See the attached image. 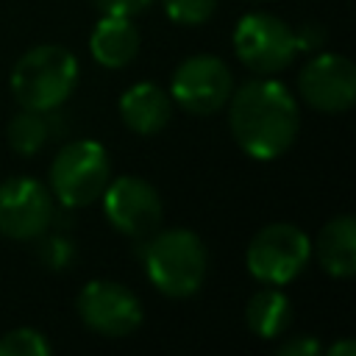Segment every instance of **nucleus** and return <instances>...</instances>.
Instances as JSON below:
<instances>
[{
	"label": "nucleus",
	"mask_w": 356,
	"mask_h": 356,
	"mask_svg": "<svg viewBox=\"0 0 356 356\" xmlns=\"http://www.w3.org/2000/svg\"><path fill=\"white\" fill-rule=\"evenodd\" d=\"M228 125L236 145L256 161L286 153L298 136L300 114L292 92L273 78H256L231 92Z\"/></svg>",
	"instance_id": "nucleus-1"
},
{
	"label": "nucleus",
	"mask_w": 356,
	"mask_h": 356,
	"mask_svg": "<svg viewBox=\"0 0 356 356\" xmlns=\"http://www.w3.org/2000/svg\"><path fill=\"white\" fill-rule=\"evenodd\" d=\"M142 261L150 284L167 298L195 295L209 270L206 245L186 228H170L161 234L153 231L150 242H145Z\"/></svg>",
	"instance_id": "nucleus-2"
},
{
	"label": "nucleus",
	"mask_w": 356,
	"mask_h": 356,
	"mask_svg": "<svg viewBox=\"0 0 356 356\" xmlns=\"http://www.w3.org/2000/svg\"><path fill=\"white\" fill-rule=\"evenodd\" d=\"M78 83V61L61 44H36L11 70V92L22 108L53 111Z\"/></svg>",
	"instance_id": "nucleus-3"
},
{
	"label": "nucleus",
	"mask_w": 356,
	"mask_h": 356,
	"mask_svg": "<svg viewBox=\"0 0 356 356\" xmlns=\"http://www.w3.org/2000/svg\"><path fill=\"white\" fill-rule=\"evenodd\" d=\"M108 153L95 139H78L58 150L50 164V189L67 209H81L97 200L111 181Z\"/></svg>",
	"instance_id": "nucleus-4"
},
{
	"label": "nucleus",
	"mask_w": 356,
	"mask_h": 356,
	"mask_svg": "<svg viewBox=\"0 0 356 356\" xmlns=\"http://www.w3.org/2000/svg\"><path fill=\"white\" fill-rule=\"evenodd\" d=\"M309 256H312V242L298 225L270 222L250 239L245 264L256 281L267 286H281L303 273Z\"/></svg>",
	"instance_id": "nucleus-5"
},
{
	"label": "nucleus",
	"mask_w": 356,
	"mask_h": 356,
	"mask_svg": "<svg viewBox=\"0 0 356 356\" xmlns=\"http://www.w3.org/2000/svg\"><path fill=\"white\" fill-rule=\"evenodd\" d=\"M234 50L236 58L259 75L281 72L284 67H289V61L298 53L292 28L264 11H250L236 22Z\"/></svg>",
	"instance_id": "nucleus-6"
},
{
	"label": "nucleus",
	"mask_w": 356,
	"mask_h": 356,
	"mask_svg": "<svg viewBox=\"0 0 356 356\" xmlns=\"http://www.w3.org/2000/svg\"><path fill=\"white\" fill-rule=\"evenodd\" d=\"M75 306L83 325L100 337H128L142 325L139 298L117 281H89L78 292Z\"/></svg>",
	"instance_id": "nucleus-7"
},
{
	"label": "nucleus",
	"mask_w": 356,
	"mask_h": 356,
	"mask_svg": "<svg viewBox=\"0 0 356 356\" xmlns=\"http://www.w3.org/2000/svg\"><path fill=\"white\" fill-rule=\"evenodd\" d=\"M172 100L189 114H214L220 111L231 92L234 78L222 58L217 56H189L172 72Z\"/></svg>",
	"instance_id": "nucleus-8"
},
{
	"label": "nucleus",
	"mask_w": 356,
	"mask_h": 356,
	"mask_svg": "<svg viewBox=\"0 0 356 356\" xmlns=\"http://www.w3.org/2000/svg\"><path fill=\"white\" fill-rule=\"evenodd\" d=\"M100 197L108 222L131 239L150 236L161 222V197L145 178L122 175L117 181H108Z\"/></svg>",
	"instance_id": "nucleus-9"
},
{
	"label": "nucleus",
	"mask_w": 356,
	"mask_h": 356,
	"mask_svg": "<svg viewBox=\"0 0 356 356\" xmlns=\"http://www.w3.org/2000/svg\"><path fill=\"white\" fill-rule=\"evenodd\" d=\"M53 220V197L42 181L14 175L0 184V234L8 239H36Z\"/></svg>",
	"instance_id": "nucleus-10"
},
{
	"label": "nucleus",
	"mask_w": 356,
	"mask_h": 356,
	"mask_svg": "<svg viewBox=\"0 0 356 356\" xmlns=\"http://www.w3.org/2000/svg\"><path fill=\"white\" fill-rule=\"evenodd\" d=\"M298 89L312 108L342 114L356 100V67L339 53H320L300 70Z\"/></svg>",
	"instance_id": "nucleus-11"
},
{
	"label": "nucleus",
	"mask_w": 356,
	"mask_h": 356,
	"mask_svg": "<svg viewBox=\"0 0 356 356\" xmlns=\"http://www.w3.org/2000/svg\"><path fill=\"white\" fill-rule=\"evenodd\" d=\"M120 117H122V122L134 134L153 136V134H159L170 122V117H172V97L161 86H156L150 81L134 83L120 97Z\"/></svg>",
	"instance_id": "nucleus-12"
},
{
	"label": "nucleus",
	"mask_w": 356,
	"mask_h": 356,
	"mask_svg": "<svg viewBox=\"0 0 356 356\" xmlns=\"http://www.w3.org/2000/svg\"><path fill=\"white\" fill-rule=\"evenodd\" d=\"M320 267L334 278H350L356 273V220L339 214L328 220L314 242Z\"/></svg>",
	"instance_id": "nucleus-13"
},
{
	"label": "nucleus",
	"mask_w": 356,
	"mask_h": 356,
	"mask_svg": "<svg viewBox=\"0 0 356 356\" xmlns=\"http://www.w3.org/2000/svg\"><path fill=\"white\" fill-rule=\"evenodd\" d=\"M89 47L100 67L120 70L128 61H134V56L139 50V31L128 17L103 14V19L95 25V31L89 36Z\"/></svg>",
	"instance_id": "nucleus-14"
},
{
	"label": "nucleus",
	"mask_w": 356,
	"mask_h": 356,
	"mask_svg": "<svg viewBox=\"0 0 356 356\" xmlns=\"http://www.w3.org/2000/svg\"><path fill=\"white\" fill-rule=\"evenodd\" d=\"M245 320L248 328L261 339L281 337L292 323V303L281 289H259L245 306Z\"/></svg>",
	"instance_id": "nucleus-15"
},
{
	"label": "nucleus",
	"mask_w": 356,
	"mask_h": 356,
	"mask_svg": "<svg viewBox=\"0 0 356 356\" xmlns=\"http://www.w3.org/2000/svg\"><path fill=\"white\" fill-rule=\"evenodd\" d=\"M8 145L19 153V156H33L44 147L47 136H50V122L44 117V111H36V108H22L11 117L8 122Z\"/></svg>",
	"instance_id": "nucleus-16"
},
{
	"label": "nucleus",
	"mask_w": 356,
	"mask_h": 356,
	"mask_svg": "<svg viewBox=\"0 0 356 356\" xmlns=\"http://www.w3.org/2000/svg\"><path fill=\"white\" fill-rule=\"evenodd\" d=\"M53 348L36 328H14L0 339V356H47Z\"/></svg>",
	"instance_id": "nucleus-17"
},
{
	"label": "nucleus",
	"mask_w": 356,
	"mask_h": 356,
	"mask_svg": "<svg viewBox=\"0 0 356 356\" xmlns=\"http://www.w3.org/2000/svg\"><path fill=\"white\" fill-rule=\"evenodd\" d=\"M161 3L167 17L181 25H200L217 8V0H161Z\"/></svg>",
	"instance_id": "nucleus-18"
},
{
	"label": "nucleus",
	"mask_w": 356,
	"mask_h": 356,
	"mask_svg": "<svg viewBox=\"0 0 356 356\" xmlns=\"http://www.w3.org/2000/svg\"><path fill=\"white\" fill-rule=\"evenodd\" d=\"M39 256L42 261L50 267V270H61L72 261L75 250H72V242L64 239V236H47L42 245H39Z\"/></svg>",
	"instance_id": "nucleus-19"
},
{
	"label": "nucleus",
	"mask_w": 356,
	"mask_h": 356,
	"mask_svg": "<svg viewBox=\"0 0 356 356\" xmlns=\"http://www.w3.org/2000/svg\"><path fill=\"white\" fill-rule=\"evenodd\" d=\"M295 36V50H317L325 44V28L320 22H303L298 31H292Z\"/></svg>",
	"instance_id": "nucleus-20"
},
{
	"label": "nucleus",
	"mask_w": 356,
	"mask_h": 356,
	"mask_svg": "<svg viewBox=\"0 0 356 356\" xmlns=\"http://www.w3.org/2000/svg\"><path fill=\"white\" fill-rule=\"evenodd\" d=\"M153 0H95V6L103 14H117V17H134L139 11H145Z\"/></svg>",
	"instance_id": "nucleus-21"
},
{
	"label": "nucleus",
	"mask_w": 356,
	"mask_h": 356,
	"mask_svg": "<svg viewBox=\"0 0 356 356\" xmlns=\"http://www.w3.org/2000/svg\"><path fill=\"white\" fill-rule=\"evenodd\" d=\"M323 348H320V342L317 339H312V337H292V339H286L281 348H278V356H317Z\"/></svg>",
	"instance_id": "nucleus-22"
},
{
	"label": "nucleus",
	"mask_w": 356,
	"mask_h": 356,
	"mask_svg": "<svg viewBox=\"0 0 356 356\" xmlns=\"http://www.w3.org/2000/svg\"><path fill=\"white\" fill-rule=\"evenodd\" d=\"M328 356H356V342L353 339H339L328 348Z\"/></svg>",
	"instance_id": "nucleus-23"
}]
</instances>
